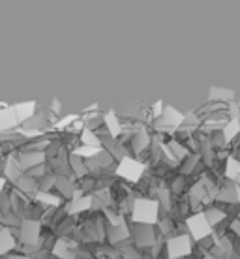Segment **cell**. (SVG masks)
<instances>
[{
    "label": "cell",
    "instance_id": "2",
    "mask_svg": "<svg viewBox=\"0 0 240 259\" xmlns=\"http://www.w3.org/2000/svg\"><path fill=\"white\" fill-rule=\"evenodd\" d=\"M186 231H188V235L191 237L194 242H199V240L207 239V237L212 235V227L207 222L205 214L195 212L189 218H186Z\"/></svg>",
    "mask_w": 240,
    "mask_h": 259
},
{
    "label": "cell",
    "instance_id": "1",
    "mask_svg": "<svg viewBox=\"0 0 240 259\" xmlns=\"http://www.w3.org/2000/svg\"><path fill=\"white\" fill-rule=\"evenodd\" d=\"M194 240L188 233L175 235L171 239L165 240V253H167V259H186L191 257L194 253Z\"/></svg>",
    "mask_w": 240,
    "mask_h": 259
},
{
    "label": "cell",
    "instance_id": "3",
    "mask_svg": "<svg viewBox=\"0 0 240 259\" xmlns=\"http://www.w3.org/2000/svg\"><path fill=\"white\" fill-rule=\"evenodd\" d=\"M234 92L229 89H221V87H212L210 94H208V102H214V104H225L229 105L231 102H234Z\"/></svg>",
    "mask_w": 240,
    "mask_h": 259
},
{
    "label": "cell",
    "instance_id": "5",
    "mask_svg": "<svg viewBox=\"0 0 240 259\" xmlns=\"http://www.w3.org/2000/svg\"><path fill=\"white\" fill-rule=\"evenodd\" d=\"M111 231H113V233H120V226H113V227H111ZM126 235H131V233H126ZM126 235H117V237L113 239V242L122 240V239H130V237H126Z\"/></svg>",
    "mask_w": 240,
    "mask_h": 259
},
{
    "label": "cell",
    "instance_id": "4",
    "mask_svg": "<svg viewBox=\"0 0 240 259\" xmlns=\"http://www.w3.org/2000/svg\"><path fill=\"white\" fill-rule=\"evenodd\" d=\"M221 134H223V137H225L227 145H231V143L240 136V118H231V120L223 126Z\"/></svg>",
    "mask_w": 240,
    "mask_h": 259
}]
</instances>
